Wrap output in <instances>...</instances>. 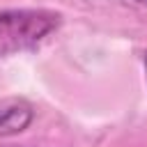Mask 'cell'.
I'll use <instances>...</instances> for the list:
<instances>
[{"label": "cell", "instance_id": "cell-3", "mask_svg": "<svg viewBox=\"0 0 147 147\" xmlns=\"http://www.w3.org/2000/svg\"><path fill=\"white\" fill-rule=\"evenodd\" d=\"M133 2H138V5H142V7H147V0H133Z\"/></svg>", "mask_w": 147, "mask_h": 147}, {"label": "cell", "instance_id": "cell-2", "mask_svg": "<svg viewBox=\"0 0 147 147\" xmlns=\"http://www.w3.org/2000/svg\"><path fill=\"white\" fill-rule=\"evenodd\" d=\"M34 119V108L18 96H0V138L23 133Z\"/></svg>", "mask_w": 147, "mask_h": 147}, {"label": "cell", "instance_id": "cell-1", "mask_svg": "<svg viewBox=\"0 0 147 147\" xmlns=\"http://www.w3.org/2000/svg\"><path fill=\"white\" fill-rule=\"evenodd\" d=\"M62 23L48 9H5L0 11V57L32 51Z\"/></svg>", "mask_w": 147, "mask_h": 147}, {"label": "cell", "instance_id": "cell-4", "mask_svg": "<svg viewBox=\"0 0 147 147\" xmlns=\"http://www.w3.org/2000/svg\"><path fill=\"white\" fill-rule=\"evenodd\" d=\"M145 69H147V53H145Z\"/></svg>", "mask_w": 147, "mask_h": 147}]
</instances>
